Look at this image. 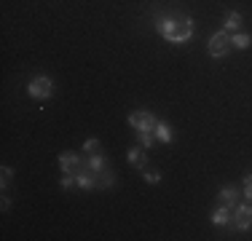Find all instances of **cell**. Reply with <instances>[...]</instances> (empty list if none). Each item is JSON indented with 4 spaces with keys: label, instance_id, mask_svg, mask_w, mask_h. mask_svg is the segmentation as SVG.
Masks as SVG:
<instances>
[{
    "label": "cell",
    "instance_id": "6da1fadb",
    "mask_svg": "<svg viewBox=\"0 0 252 241\" xmlns=\"http://www.w3.org/2000/svg\"><path fill=\"white\" fill-rule=\"evenodd\" d=\"M156 30L158 35L166 40V43H175V46H183L193 38V30L196 24L190 16H183V14H166V16H158L156 19Z\"/></svg>",
    "mask_w": 252,
    "mask_h": 241
},
{
    "label": "cell",
    "instance_id": "7a4b0ae2",
    "mask_svg": "<svg viewBox=\"0 0 252 241\" xmlns=\"http://www.w3.org/2000/svg\"><path fill=\"white\" fill-rule=\"evenodd\" d=\"M231 32L228 30H220V32H215L212 38H209V43H207V51H209V57L212 59H223L225 54H231Z\"/></svg>",
    "mask_w": 252,
    "mask_h": 241
},
{
    "label": "cell",
    "instance_id": "3957f363",
    "mask_svg": "<svg viewBox=\"0 0 252 241\" xmlns=\"http://www.w3.org/2000/svg\"><path fill=\"white\" fill-rule=\"evenodd\" d=\"M27 94L32 96V99H38V102L51 99V94H54V83H51V78H49V75H35L32 81L27 83Z\"/></svg>",
    "mask_w": 252,
    "mask_h": 241
},
{
    "label": "cell",
    "instance_id": "277c9868",
    "mask_svg": "<svg viewBox=\"0 0 252 241\" xmlns=\"http://www.w3.org/2000/svg\"><path fill=\"white\" fill-rule=\"evenodd\" d=\"M126 123H129L131 129H137V131H153L156 123H158V118H156L153 113H148V110H134V113H129Z\"/></svg>",
    "mask_w": 252,
    "mask_h": 241
},
{
    "label": "cell",
    "instance_id": "5b68a950",
    "mask_svg": "<svg viewBox=\"0 0 252 241\" xmlns=\"http://www.w3.org/2000/svg\"><path fill=\"white\" fill-rule=\"evenodd\" d=\"M231 222H233L236 231H250L252 228V204H239V207L233 209Z\"/></svg>",
    "mask_w": 252,
    "mask_h": 241
},
{
    "label": "cell",
    "instance_id": "8992f818",
    "mask_svg": "<svg viewBox=\"0 0 252 241\" xmlns=\"http://www.w3.org/2000/svg\"><path fill=\"white\" fill-rule=\"evenodd\" d=\"M57 164L59 169H62L64 174H78V172H83V161H81V155H75V153H62L57 158Z\"/></svg>",
    "mask_w": 252,
    "mask_h": 241
},
{
    "label": "cell",
    "instance_id": "52a82bcc",
    "mask_svg": "<svg viewBox=\"0 0 252 241\" xmlns=\"http://www.w3.org/2000/svg\"><path fill=\"white\" fill-rule=\"evenodd\" d=\"M99 182H102V177H99V172H78L75 174V185L81 190H94V188H99Z\"/></svg>",
    "mask_w": 252,
    "mask_h": 241
},
{
    "label": "cell",
    "instance_id": "ba28073f",
    "mask_svg": "<svg viewBox=\"0 0 252 241\" xmlns=\"http://www.w3.org/2000/svg\"><path fill=\"white\" fill-rule=\"evenodd\" d=\"M218 201L220 204H225V207H236V201H239V190L233 188V185H223L218 193Z\"/></svg>",
    "mask_w": 252,
    "mask_h": 241
},
{
    "label": "cell",
    "instance_id": "9c48e42d",
    "mask_svg": "<svg viewBox=\"0 0 252 241\" xmlns=\"http://www.w3.org/2000/svg\"><path fill=\"white\" fill-rule=\"evenodd\" d=\"M231 207H225V204H220L218 209H215L212 214H209V220L215 222V225H231Z\"/></svg>",
    "mask_w": 252,
    "mask_h": 241
},
{
    "label": "cell",
    "instance_id": "30bf717a",
    "mask_svg": "<svg viewBox=\"0 0 252 241\" xmlns=\"http://www.w3.org/2000/svg\"><path fill=\"white\" fill-rule=\"evenodd\" d=\"M126 158H129V164H131V166H137V169H140V172H142V169H145V164H148L145 148H140V145H137V148H131Z\"/></svg>",
    "mask_w": 252,
    "mask_h": 241
},
{
    "label": "cell",
    "instance_id": "8fae6325",
    "mask_svg": "<svg viewBox=\"0 0 252 241\" xmlns=\"http://www.w3.org/2000/svg\"><path fill=\"white\" fill-rule=\"evenodd\" d=\"M153 137L158 142H172V137H175V134H172V126L166 123V120H158V123H156V129H153Z\"/></svg>",
    "mask_w": 252,
    "mask_h": 241
},
{
    "label": "cell",
    "instance_id": "7c38bea8",
    "mask_svg": "<svg viewBox=\"0 0 252 241\" xmlns=\"http://www.w3.org/2000/svg\"><path fill=\"white\" fill-rule=\"evenodd\" d=\"M223 24H225L228 32H239V27H242V14H239V11H225Z\"/></svg>",
    "mask_w": 252,
    "mask_h": 241
},
{
    "label": "cell",
    "instance_id": "4fadbf2b",
    "mask_svg": "<svg viewBox=\"0 0 252 241\" xmlns=\"http://www.w3.org/2000/svg\"><path fill=\"white\" fill-rule=\"evenodd\" d=\"M86 169L105 174V169H107V158H105V155H99V153H92V155H89V161H86Z\"/></svg>",
    "mask_w": 252,
    "mask_h": 241
},
{
    "label": "cell",
    "instance_id": "5bb4252c",
    "mask_svg": "<svg viewBox=\"0 0 252 241\" xmlns=\"http://www.w3.org/2000/svg\"><path fill=\"white\" fill-rule=\"evenodd\" d=\"M231 43H233V48H239V51H244V48H250L252 38H250L247 32H231Z\"/></svg>",
    "mask_w": 252,
    "mask_h": 241
},
{
    "label": "cell",
    "instance_id": "9a60e30c",
    "mask_svg": "<svg viewBox=\"0 0 252 241\" xmlns=\"http://www.w3.org/2000/svg\"><path fill=\"white\" fill-rule=\"evenodd\" d=\"M137 140H140V148H145V150H151V145H153V131H137Z\"/></svg>",
    "mask_w": 252,
    "mask_h": 241
},
{
    "label": "cell",
    "instance_id": "2e32d148",
    "mask_svg": "<svg viewBox=\"0 0 252 241\" xmlns=\"http://www.w3.org/2000/svg\"><path fill=\"white\" fill-rule=\"evenodd\" d=\"M142 180H145V182H151V185H158L161 182V174L158 172H153V169H142Z\"/></svg>",
    "mask_w": 252,
    "mask_h": 241
},
{
    "label": "cell",
    "instance_id": "e0dca14e",
    "mask_svg": "<svg viewBox=\"0 0 252 241\" xmlns=\"http://www.w3.org/2000/svg\"><path fill=\"white\" fill-rule=\"evenodd\" d=\"M99 145H102V142L97 140V137H89V140L83 142V150H86V153L92 155V153H97V150H99Z\"/></svg>",
    "mask_w": 252,
    "mask_h": 241
},
{
    "label": "cell",
    "instance_id": "ac0fdd59",
    "mask_svg": "<svg viewBox=\"0 0 252 241\" xmlns=\"http://www.w3.org/2000/svg\"><path fill=\"white\" fill-rule=\"evenodd\" d=\"M59 185H62L64 190H70V188L75 185V174H64V177H62V182H59Z\"/></svg>",
    "mask_w": 252,
    "mask_h": 241
},
{
    "label": "cell",
    "instance_id": "d6986e66",
    "mask_svg": "<svg viewBox=\"0 0 252 241\" xmlns=\"http://www.w3.org/2000/svg\"><path fill=\"white\" fill-rule=\"evenodd\" d=\"M244 196L252 201V174H247V177H244Z\"/></svg>",
    "mask_w": 252,
    "mask_h": 241
},
{
    "label": "cell",
    "instance_id": "ffe728a7",
    "mask_svg": "<svg viewBox=\"0 0 252 241\" xmlns=\"http://www.w3.org/2000/svg\"><path fill=\"white\" fill-rule=\"evenodd\" d=\"M11 174H14V169H11V166H3V190H8V180H11Z\"/></svg>",
    "mask_w": 252,
    "mask_h": 241
}]
</instances>
